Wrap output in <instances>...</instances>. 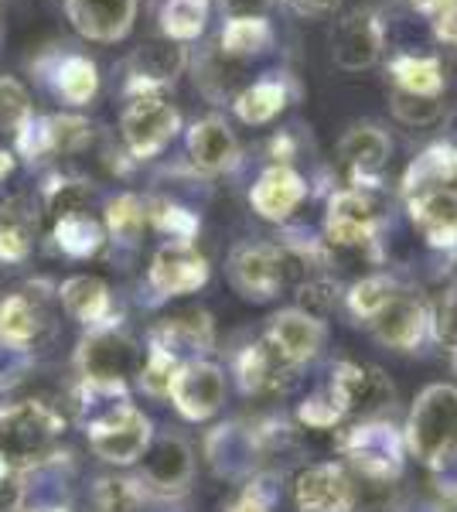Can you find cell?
Here are the masks:
<instances>
[{
    "mask_svg": "<svg viewBox=\"0 0 457 512\" xmlns=\"http://www.w3.org/2000/svg\"><path fill=\"white\" fill-rule=\"evenodd\" d=\"M410 444L430 465L457 454V390L434 386L420 396L410 417Z\"/></svg>",
    "mask_w": 457,
    "mask_h": 512,
    "instance_id": "1",
    "label": "cell"
},
{
    "mask_svg": "<svg viewBox=\"0 0 457 512\" xmlns=\"http://www.w3.org/2000/svg\"><path fill=\"white\" fill-rule=\"evenodd\" d=\"M62 431V417L48 403L24 400L0 410V454L4 458L31 461L41 458Z\"/></svg>",
    "mask_w": 457,
    "mask_h": 512,
    "instance_id": "2",
    "label": "cell"
},
{
    "mask_svg": "<svg viewBox=\"0 0 457 512\" xmlns=\"http://www.w3.org/2000/svg\"><path fill=\"white\" fill-rule=\"evenodd\" d=\"M178 110L161 96H134L120 117V130L134 158H154L178 134Z\"/></svg>",
    "mask_w": 457,
    "mask_h": 512,
    "instance_id": "3",
    "label": "cell"
},
{
    "mask_svg": "<svg viewBox=\"0 0 457 512\" xmlns=\"http://www.w3.org/2000/svg\"><path fill=\"white\" fill-rule=\"evenodd\" d=\"M89 444H93L99 458L116 461V465H130L151 444V424L134 407H116L89 427Z\"/></svg>",
    "mask_w": 457,
    "mask_h": 512,
    "instance_id": "4",
    "label": "cell"
},
{
    "mask_svg": "<svg viewBox=\"0 0 457 512\" xmlns=\"http://www.w3.org/2000/svg\"><path fill=\"white\" fill-rule=\"evenodd\" d=\"M65 18L82 38L113 45L134 28L137 0H65Z\"/></svg>",
    "mask_w": 457,
    "mask_h": 512,
    "instance_id": "5",
    "label": "cell"
},
{
    "mask_svg": "<svg viewBox=\"0 0 457 512\" xmlns=\"http://www.w3.org/2000/svg\"><path fill=\"white\" fill-rule=\"evenodd\" d=\"M137 349L130 338L116 332H96L79 345V369L96 386H120L134 373Z\"/></svg>",
    "mask_w": 457,
    "mask_h": 512,
    "instance_id": "6",
    "label": "cell"
},
{
    "mask_svg": "<svg viewBox=\"0 0 457 512\" xmlns=\"http://www.w3.org/2000/svg\"><path fill=\"white\" fill-rule=\"evenodd\" d=\"M188 55L174 41H147L127 62V93L130 96H154L157 86H168L185 72Z\"/></svg>",
    "mask_w": 457,
    "mask_h": 512,
    "instance_id": "7",
    "label": "cell"
},
{
    "mask_svg": "<svg viewBox=\"0 0 457 512\" xmlns=\"http://www.w3.org/2000/svg\"><path fill=\"white\" fill-rule=\"evenodd\" d=\"M382 52V24L372 11H355L331 35V59L345 72H362L376 65Z\"/></svg>",
    "mask_w": 457,
    "mask_h": 512,
    "instance_id": "8",
    "label": "cell"
},
{
    "mask_svg": "<svg viewBox=\"0 0 457 512\" xmlns=\"http://www.w3.org/2000/svg\"><path fill=\"white\" fill-rule=\"evenodd\" d=\"M232 284L239 287L246 297L256 301H267L277 294V287L284 284V253L273 250V246H243V250L232 253L229 263Z\"/></svg>",
    "mask_w": 457,
    "mask_h": 512,
    "instance_id": "9",
    "label": "cell"
},
{
    "mask_svg": "<svg viewBox=\"0 0 457 512\" xmlns=\"http://www.w3.org/2000/svg\"><path fill=\"white\" fill-rule=\"evenodd\" d=\"M171 396L178 403V410L191 420H205L222 407L226 396V379L209 362H191V366L178 369L171 383Z\"/></svg>",
    "mask_w": 457,
    "mask_h": 512,
    "instance_id": "10",
    "label": "cell"
},
{
    "mask_svg": "<svg viewBox=\"0 0 457 512\" xmlns=\"http://www.w3.org/2000/svg\"><path fill=\"white\" fill-rule=\"evenodd\" d=\"M209 280V263L188 243L161 246L151 263V284L161 294H191Z\"/></svg>",
    "mask_w": 457,
    "mask_h": 512,
    "instance_id": "11",
    "label": "cell"
},
{
    "mask_svg": "<svg viewBox=\"0 0 457 512\" xmlns=\"http://www.w3.org/2000/svg\"><path fill=\"white\" fill-rule=\"evenodd\" d=\"M352 502L355 492L342 468L318 465L297 478V506L304 512H348Z\"/></svg>",
    "mask_w": 457,
    "mask_h": 512,
    "instance_id": "12",
    "label": "cell"
},
{
    "mask_svg": "<svg viewBox=\"0 0 457 512\" xmlns=\"http://www.w3.org/2000/svg\"><path fill=\"white\" fill-rule=\"evenodd\" d=\"M188 154L202 171H226L239 158L236 134H232L226 127V120H219V117L198 120L195 127L188 130Z\"/></svg>",
    "mask_w": 457,
    "mask_h": 512,
    "instance_id": "13",
    "label": "cell"
},
{
    "mask_svg": "<svg viewBox=\"0 0 457 512\" xmlns=\"http://www.w3.org/2000/svg\"><path fill=\"white\" fill-rule=\"evenodd\" d=\"M301 198H304V181L297 171L284 168V164L263 171V178L256 181V188L249 192L253 209L267 219H287L290 212L301 205Z\"/></svg>",
    "mask_w": 457,
    "mask_h": 512,
    "instance_id": "14",
    "label": "cell"
},
{
    "mask_svg": "<svg viewBox=\"0 0 457 512\" xmlns=\"http://www.w3.org/2000/svg\"><path fill=\"white\" fill-rule=\"evenodd\" d=\"M144 478L154 489L178 492L188 485L191 478V451L178 437H161L151 448H144Z\"/></svg>",
    "mask_w": 457,
    "mask_h": 512,
    "instance_id": "15",
    "label": "cell"
},
{
    "mask_svg": "<svg viewBox=\"0 0 457 512\" xmlns=\"http://www.w3.org/2000/svg\"><path fill=\"white\" fill-rule=\"evenodd\" d=\"M413 222L427 233L430 243L444 246L457 239V192L454 188H427L410 205Z\"/></svg>",
    "mask_w": 457,
    "mask_h": 512,
    "instance_id": "16",
    "label": "cell"
},
{
    "mask_svg": "<svg viewBox=\"0 0 457 512\" xmlns=\"http://www.w3.org/2000/svg\"><path fill=\"white\" fill-rule=\"evenodd\" d=\"M328 236L338 246H362L372 236V205L359 192H338L328 209Z\"/></svg>",
    "mask_w": 457,
    "mask_h": 512,
    "instance_id": "17",
    "label": "cell"
},
{
    "mask_svg": "<svg viewBox=\"0 0 457 512\" xmlns=\"http://www.w3.org/2000/svg\"><path fill=\"white\" fill-rule=\"evenodd\" d=\"M270 342L287 355V362H301L321 349L324 328H321V321H314V315H307V311H284V315L273 318Z\"/></svg>",
    "mask_w": 457,
    "mask_h": 512,
    "instance_id": "18",
    "label": "cell"
},
{
    "mask_svg": "<svg viewBox=\"0 0 457 512\" xmlns=\"http://www.w3.org/2000/svg\"><path fill=\"white\" fill-rule=\"evenodd\" d=\"M372 325H376V335L386 345H396V349H410V345H417V338H420L423 311H420L417 301H410V297L393 294L386 308H382L379 315H372Z\"/></svg>",
    "mask_w": 457,
    "mask_h": 512,
    "instance_id": "19",
    "label": "cell"
},
{
    "mask_svg": "<svg viewBox=\"0 0 457 512\" xmlns=\"http://www.w3.org/2000/svg\"><path fill=\"white\" fill-rule=\"evenodd\" d=\"M338 154H342V161L348 168L355 171L359 178L365 175H376V171L386 164L389 158V137L382 134L379 127H369V123H359V127H352L348 134L342 137V144H338Z\"/></svg>",
    "mask_w": 457,
    "mask_h": 512,
    "instance_id": "20",
    "label": "cell"
},
{
    "mask_svg": "<svg viewBox=\"0 0 457 512\" xmlns=\"http://www.w3.org/2000/svg\"><path fill=\"white\" fill-rule=\"evenodd\" d=\"M62 301L69 308V315H76L86 325H96V321L106 318L110 311V291L99 277H72L62 284Z\"/></svg>",
    "mask_w": 457,
    "mask_h": 512,
    "instance_id": "21",
    "label": "cell"
},
{
    "mask_svg": "<svg viewBox=\"0 0 457 512\" xmlns=\"http://www.w3.org/2000/svg\"><path fill=\"white\" fill-rule=\"evenodd\" d=\"M393 82L403 93L437 96L444 89V65L434 55H403L393 62Z\"/></svg>",
    "mask_w": 457,
    "mask_h": 512,
    "instance_id": "22",
    "label": "cell"
},
{
    "mask_svg": "<svg viewBox=\"0 0 457 512\" xmlns=\"http://www.w3.org/2000/svg\"><path fill=\"white\" fill-rule=\"evenodd\" d=\"M287 106L284 79H260L236 96V113L243 123H267Z\"/></svg>",
    "mask_w": 457,
    "mask_h": 512,
    "instance_id": "23",
    "label": "cell"
},
{
    "mask_svg": "<svg viewBox=\"0 0 457 512\" xmlns=\"http://www.w3.org/2000/svg\"><path fill=\"white\" fill-rule=\"evenodd\" d=\"M270 41H273V31L263 18H229L219 38V45H222L219 52L246 62V59H253V55H260L263 48H270Z\"/></svg>",
    "mask_w": 457,
    "mask_h": 512,
    "instance_id": "24",
    "label": "cell"
},
{
    "mask_svg": "<svg viewBox=\"0 0 457 512\" xmlns=\"http://www.w3.org/2000/svg\"><path fill=\"white\" fill-rule=\"evenodd\" d=\"M55 89L65 103H89L99 89V72H96V62H89L86 55H69V59L58 62L55 69Z\"/></svg>",
    "mask_w": 457,
    "mask_h": 512,
    "instance_id": "25",
    "label": "cell"
},
{
    "mask_svg": "<svg viewBox=\"0 0 457 512\" xmlns=\"http://www.w3.org/2000/svg\"><path fill=\"white\" fill-rule=\"evenodd\" d=\"M209 21V0H164L161 31L168 41H191L205 31Z\"/></svg>",
    "mask_w": 457,
    "mask_h": 512,
    "instance_id": "26",
    "label": "cell"
},
{
    "mask_svg": "<svg viewBox=\"0 0 457 512\" xmlns=\"http://www.w3.org/2000/svg\"><path fill=\"white\" fill-rule=\"evenodd\" d=\"M454 175H457V151H454V147H447V144H437V147L423 151L420 158L413 161L410 175H406V185L427 192V188H440L444 181H451Z\"/></svg>",
    "mask_w": 457,
    "mask_h": 512,
    "instance_id": "27",
    "label": "cell"
},
{
    "mask_svg": "<svg viewBox=\"0 0 457 512\" xmlns=\"http://www.w3.org/2000/svg\"><path fill=\"white\" fill-rule=\"evenodd\" d=\"M38 332V315L28 297L14 294L0 301V342L4 345H28Z\"/></svg>",
    "mask_w": 457,
    "mask_h": 512,
    "instance_id": "28",
    "label": "cell"
},
{
    "mask_svg": "<svg viewBox=\"0 0 457 512\" xmlns=\"http://www.w3.org/2000/svg\"><path fill=\"white\" fill-rule=\"evenodd\" d=\"M55 239L69 256H93L99 246H103V229H99L89 216H82L79 212V216L58 219Z\"/></svg>",
    "mask_w": 457,
    "mask_h": 512,
    "instance_id": "29",
    "label": "cell"
},
{
    "mask_svg": "<svg viewBox=\"0 0 457 512\" xmlns=\"http://www.w3.org/2000/svg\"><path fill=\"white\" fill-rule=\"evenodd\" d=\"M239 76H243V62L232 59L226 52H215L202 62V69H198L195 79L205 96L226 99V96H232V82H239Z\"/></svg>",
    "mask_w": 457,
    "mask_h": 512,
    "instance_id": "30",
    "label": "cell"
},
{
    "mask_svg": "<svg viewBox=\"0 0 457 512\" xmlns=\"http://www.w3.org/2000/svg\"><path fill=\"white\" fill-rule=\"evenodd\" d=\"M287 366V355L277 349L273 342H263L256 349L246 352L243 359V383L249 390H263V386L277 383V373Z\"/></svg>",
    "mask_w": 457,
    "mask_h": 512,
    "instance_id": "31",
    "label": "cell"
},
{
    "mask_svg": "<svg viewBox=\"0 0 457 512\" xmlns=\"http://www.w3.org/2000/svg\"><path fill=\"white\" fill-rule=\"evenodd\" d=\"M31 117L28 89L18 79L0 76V134H18Z\"/></svg>",
    "mask_w": 457,
    "mask_h": 512,
    "instance_id": "32",
    "label": "cell"
},
{
    "mask_svg": "<svg viewBox=\"0 0 457 512\" xmlns=\"http://www.w3.org/2000/svg\"><path fill=\"white\" fill-rule=\"evenodd\" d=\"M48 123V147L52 151H62V154H72V151H82V147L93 140V127H89L82 117H45Z\"/></svg>",
    "mask_w": 457,
    "mask_h": 512,
    "instance_id": "33",
    "label": "cell"
},
{
    "mask_svg": "<svg viewBox=\"0 0 457 512\" xmlns=\"http://www.w3.org/2000/svg\"><path fill=\"white\" fill-rule=\"evenodd\" d=\"M389 103H393L396 117H400L403 123H410V127H427V123H434L440 117V99L437 96L403 93V89L393 86V96H389Z\"/></svg>",
    "mask_w": 457,
    "mask_h": 512,
    "instance_id": "34",
    "label": "cell"
},
{
    "mask_svg": "<svg viewBox=\"0 0 457 512\" xmlns=\"http://www.w3.org/2000/svg\"><path fill=\"white\" fill-rule=\"evenodd\" d=\"M144 205H140V198L134 195H120L116 202H110V212H106V219H110V229L120 239H134L140 233V226H144Z\"/></svg>",
    "mask_w": 457,
    "mask_h": 512,
    "instance_id": "35",
    "label": "cell"
},
{
    "mask_svg": "<svg viewBox=\"0 0 457 512\" xmlns=\"http://www.w3.org/2000/svg\"><path fill=\"white\" fill-rule=\"evenodd\" d=\"M389 297H393V284H389L386 277H369V280H362V284H355L352 308H355V315L372 318V315H379V311L386 308Z\"/></svg>",
    "mask_w": 457,
    "mask_h": 512,
    "instance_id": "36",
    "label": "cell"
},
{
    "mask_svg": "<svg viewBox=\"0 0 457 512\" xmlns=\"http://www.w3.org/2000/svg\"><path fill=\"white\" fill-rule=\"evenodd\" d=\"M31 250V233L24 226V219L18 216H0V260L4 263H18Z\"/></svg>",
    "mask_w": 457,
    "mask_h": 512,
    "instance_id": "37",
    "label": "cell"
},
{
    "mask_svg": "<svg viewBox=\"0 0 457 512\" xmlns=\"http://www.w3.org/2000/svg\"><path fill=\"white\" fill-rule=\"evenodd\" d=\"M99 512H137L140 506V492L134 482H120V478H106L99 482L96 492Z\"/></svg>",
    "mask_w": 457,
    "mask_h": 512,
    "instance_id": "38",
    "label": "cell"
},
{
    "mask_svg": "<svg viewBox=\"0 0 457 512\" xmlns=\"http://www.w3.org/2000/svg\"><path fill=\"white\" fill-rule=\"evenodd\" d=\"M174 376H178V373H174V355L164 352V349H154L151 362H147L144 373H140V383H144L147 393L164 396V393H171Z\"/></svg>",
    "mask_w": 457,
    "mask_h": 512,
    "instance_id": "39",
    "label": "cell"
},
{
    "mask_svg": "<svg viewBox=\"0 0 457 512\" xmlns=\"http://www.w3.org/2000/svg\"><path fill=\"white\" fill-rule=\"evenodd\" d=\"M82 205H86V188L76 185V181H55L52 192H48V212L55 219L79 216Z\"/></svg>",
    "mask_w": 457,
    "mask_h": 512,
    "instance_id": "40",
    "label": "cell"
},
{
    "mask_svg": "<svg viewBox=\"0 0 457 512\" xmlns=\"http://www.w3.org/2000/svg\"><path fill=\"white\" fill-rule=\"evenodd\" d=\"M154 222H157V229H164V233L174 236V243H188V239L195 236V229H198V219L191 216V212L178 209V205H168V202L157 205Z\"/></svg>",
    "mask_w": 457,
    "mask_h": 512,
    "instance_id": "41",
    "label": "cell"
},
{
    "mask_svg": "<svg viewBox=\"0 0 457 512\" xmlns=\"http://www.w3.org/2000/svg\"><path fill=\"white\" fill-rule=\"evenodd\" d=\"M219 4L229 18H263V11H267L273 0H219Z\"/></svg>",
    "mask_w": 457,
    "mask_h": 512,
    "instance_id": "42",
    "label": "cell"
},
{
    "mask_svg": "<svg viewBox=\"0 0 457 512\" xmlns=\"http://www.w3.org/2000/svg\"><path fill=\"white\" fill-rule=\"evenodd\" d=\"M437 335H440V342H444V345L457 349V301H447L444 308H440Z\"/></svg>",
    "mask_w": 457,
    "mask_h": 512,
    "instance_id": "43",
    "label": "cell"
},
{
    "mask_svg": "<svg viewBox=\"0 0 457 512\" xmlns=\"http://www.w3.org/2000/svg\"><path fill=\"white\" fill-rule=\"evenodd\" d=\"M413 4L420 7L423 14H427L430 21H440V18H447L451 11H457V0H413Z\"/></svg>",
    "mask_w": 457,
    "mask_h": 512,
    "instance_id": "44",
    "label": "cell"
},
{
    "mask_svg": "<svg viewBox=\"0 0 457 512\" xmlns=\"http://www.w3.org/2000/svg\"><path fill=\"white\" fill-rule=\"evenodd\" d=\"M338 4H342V0H294V7L304 14H328V11H335Z\"/></svg>",
    "mask_w": 457,
    "mask_h": 512,
    "instance_id": "45",
    "label": "cell"
},
{
    "mask_svg": "<svg viewBox=\"0 0 457 512\" xmlns=\"http://www.w3.org/2000/svg\"><path fill=\"white\" fill-rule=\"evenodd\" d=\"M11 168H14L11 154H7V151H0V178H4V175H11Z\"/></svg>",
    "mask_w": 457,
    "mask_h": 512,
    "instance_id": "46",
    "label": "cell"
},
{
    "mask_svg": "<svg viewBox=\"0 0 457 512\" xmlns=\"http://www.w3.org/2000/svg\"><path fill=\"white\" fill-rule=\"evenodd\" d=\"M7 472H11V468H7V458L0 454V489H7Z\"/></svg>",
    "mask_w": 457,
    "mask_h": 512,
    "instance_id": "47",
    "label": "cell"
}]
</instances>
